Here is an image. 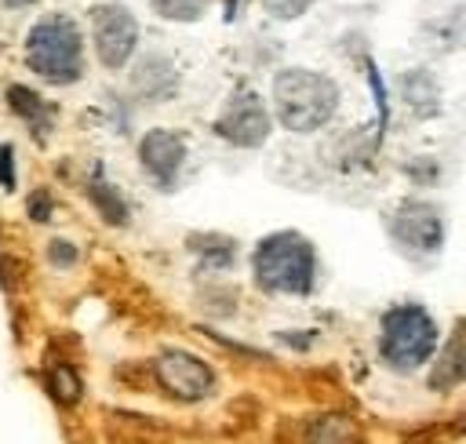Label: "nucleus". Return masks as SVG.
<instances>
[{
    "label": "nucleus",
    "instance_id": "obj_1",
    "mask_svg": "<svg viewBox=\"0 0 466 444\" xmlns=\"http://www.w3.org/2000/svg\"><path fill=\"white\" fill-rule=\"evenodd\" d=\"M251 277L269 295H309L317 284V247L299 229H277L251 251Z\"/></svg>",
    "mask_w": 466,
    "mask_h": 444
},
{
    "label": "nucleus",
    "instance_id": "obj_2",
    "mask_svg": "<svg viewBox=\"0 0 466 444\" xmlns=\"http://www.w3.org/2000/svg\"><path fill=\"white\" fill-rule=\"evenodd\" d=\"M339 109V84L317 69L288 66L273 76V120L295 135L324 127Z\"/></svg>",
    "mask_w": 466,
    "mask_h": 444
},
{
    "label": "nucleus",
    "instance_id": "obj_3",
    "mask_svg": "<svg viewBox=\"0 0 466 444\" xmlns=\"http://www.w3.org/2000/svg\"><path fill=\"white\" fill-rule=\"evenodd\" d=\"M441 346V328L419 302H400L382 313L379 324V357L393 371H415L433 360Z\"/></svg>",
    "mask_w": 466,
    "mask_h": 444
},
{
    "label": "nucleus",
    "instance_id": "obj_4",
    "mask_svg": "<svg viewBox=\"0 0 466 444\" xmlns=\"http://www.w3.org/2000/svg\"><path fill=\"white\" fill-rule=\"evenodd\" d=\"M25 62L47 84H73L84 73V36L69 15H44L25 36Z\"/></svg>",
    "mask_w": 466,
    "mask_h": 444
},
{
    "label": "nucleus",
    "instance_id": "obj_5",
    "mask_svg": "<svg viewBox=\"0 0 466 444\" xmlns=\"http://www.w3.org/2000/svg\"><path fill=\"white\" fill-rule=\"evenodd\" d=\"M390 240L411 262H426V258L441 255V247H444V211L430 200H400L390 215Z\"/></svg>",
    "mask_w": 466,
    "mask_h": 444
},
{
    "label": "nucleus",
    "instance_id": "obj_6",
    "mask_svg": "<svg viewBox=\"0 0 466 444\" xmlns=\"http://www.w3.org/2000/svg\"><path fill=\"white\" fill-rule=\"evenodd\" d=\"M215 131L222 142L237 146V149H255L269 138L273 131V113L269 106L262 102V95L255 87H237L222 109H218V120H215Z\"/></svg>",
    "mask_w": 466,
    "mask_h": 444
},
{
    "label": "nucleus",
    "instance_id": "obj_7",
    "mask_svg": "<svg viewBox=\"0 0 466 444\" xmlns=\"http://www.w3.org/2000/svg\"><path fill=\"white\" fill-rule=\"evenodd\" d=\"M91 40H95L98 62L109 69H120L135 55L138 22L124 4H102L91 11Z\"/></svg>",
    "mask_w": 466,
    "mask_h": 444
},
{
    "label": "nucleus",
    "instance_id": "obj_8",
    "mask_svg": "<svg viewBox=\"0 0 466 444\" xmlns=\"http://www.w3.org/2000/svg\"><path fill=\"white\" fill-rule=\"evenodd\" d=\"M157 382L164 386V393H171L175 400H204L215 389V371L211 364H204L200 357L186 353V349H164L153 364Z\"/></svg>",
    "mask_w": 466,
    "mask_h": 444
},
{
    "label": "nucleus",
    "instance_id": "obj_9",
    "mask_svg": "<svg viewBox=\"0 0 466 444\" xmlns=\"http://www.w3.org/2000/svg\"><path fill=\"white\" fill-rule=\"evenodd\" d=\"M138 164L160 189H171L178 182L182 164H186V138L178 131H167V127L146 131L138 142Z\"/></svg>",
    "mask_w": 466,
    "mask_h": 444
},
{
    "label": "nucleus",
    "instance_id": "obj_10",
    "mask_svg": "<svg viewBox=\"0 0 466 444\" xmlns=\"http://www.w3.org/2000/svg\"><path fill=\"white\" fill-rule=\"evenodd\" d=\"M466 382V320H459L448 335V342L437 349L433 371H430V386L433 389H455Z\"/></svg>",
    "mask_w": 466,
    "mask_h": 444
},
{
    "label": "nucleus",
    "instance_id": "obj_11",
    "mask_svg": "<svg viewBox=\"0 0 466 444\" xmlns=\"http://www.w3.org/2000/svg\"><path fill=\"white\" fill-rule=\"evenodd\" d=\"M135 91L142 95V98H171L175 91H178V69L167 62V58H160V55H149V58H142L138 62V69H135Z\"/></svg>",
    "mask_w": 466,
    "mask_h": 444
},
{
    "label": "nucleus",
    "instance_id": "obj_12",
    "mask_svg": "<svg viewBox=\"0 0 466 444\" xmlns=\"http://www.w3.org/2000/svg\"><path fill=\"white\" fill-rule=\"evenodd\" d=\"M189 251L197 255V262L204 269H233L237 266V240L226 237V233H193L189 240Z\"/></svg>",
    "mask_w": 466,
    "mask_h": 444
},
{
    "label": "nucleus",
    "instance_id": "obj_13",
    "mask_svg": "<svg viewBox=\"0 0 466 444\" xmlns=\"http://www.w3.org/2000/svg\"><path fill=\"white\" fill-rule=\"evenodd\" d=\"M306 444H360V426L350 415L328 411L306 426Z\"/></svg>",
    "mask_w": 466,
    "mask_h": 444
},
{
    "label": "nucleus",
    "instance_id": "obj_14",
    "mask_svg": "<svg viewBox=\"0 0 466 444\" xmlns=\"http://www.w3.org/2000/svg\"><path fill=\"white\" fill-rule=\"evenodd\" d=\"M87 197H91V204L98 207V215H102L109 226H124V222H127V200H124V193L106 178V171H102V167H95V171H91Z\"/></svg>",
    "mask_w": 466,
    "mask_h": 444
},
{
    "label": "nucleus",
    "instance_id": "obj_15",
    "mask_svg": "<svg viewBox=\"0 0 466 444\" xmlns=\"http://www.w3.org/2000/svg\"><path fill=\"white\" fill-rule=\"evenodd\" d=\"M400 91H404V102L415 109V116H433L441 109V91H437V84H433V76L426 69L404 73Z\"/></svg>",
    "mask_w": 466,
    "mask_h": 444
},
{
    "label": "nucleus",
    "instance_id": "obj_16",
    "mask_svg": "<svg viewBox=\"0 0 466 444\" xmlns=\"http://www.w3.org/2000/svg\"><path fill=\"white\" fill-rule=\"evenodd\" d=\"M7 102H11V109H15L36 135H44V127H47V120H51V106H47L33 87L15 84V87L7 91Z\"/></svg>",
    "mask_w": 466,
    "mask_h": 444
},
{
    "label": "nucleus",
    "instance_id": "obj_17",
    "mask_svg": "<svg viewBox=\"0 0 466 444\" xmlns=\"http://www.w3.org/2000/svg\"><path fill=\"white\" fill-rule=\"evenodd\" d=\"M149 4L167 22H197L208 11V0H149Z\"/></svg>",
    "mask_w": 466,
    "mask_h": 444
},
{
    "label": "nucleus",
    "instance_id": "obj_18",
    "mask_svg": "<svg viewBox=\"0 0 466 444\" xmlns=\"http://www.w3.org/2000/svg\"><path fill=\"white\" fill-rule=\"evenodd\" d=\"M47 386H51V393H55L62 404H73V400L80 397V378H76L73 368H66V364H58V368L47 375Z\"/></svg>",
    "mask_w": 466,
    "mask_h": 444
},
{
    "label": "nucleus",
    "instance_id": "obj_19",
    "mask_svg": "<svg viewBox=\"0 0 466 444\" xmlns=\"http://www.w3.org/2000/svg\"><path fill=\"white\" fill-rule=\"evenodd\" d=\"M273 18H284V22H291V18H299V15H306L309 7H313V0H258Z\"/></svg>",
    "mask_w": 466,
    "mask_h": 444
},
{
    "label": "nucleus",
    "instance_id": "obj_20",
    "mask_svg": "<svg viewBox=\"0 0 466 444\" xmlns=\"http://www.w3.org/2000/svg\"><path fill=\"white\" fill-rule=\"evenodd\" d=\"M47 255H51L55 266H73V262H76V247H73L69 240H51V244H47Z\"/></svg>",
    "mask_w": 466,
    "mask_h": 444
},
{
    "label": "nucleus",
    "instance_id": "obj_21",
    "mask_svg": "<svg viewBox=\"0 0 466 444\" xmlns=\"http://www.w3.org/2000/svg\"><path fill=\"white\" fill-rule=\"evenodd\" d=\"M0 189H15V153H11V146H0Z\"/></svg>",
    "mask_w": 466,
    "mask_h": 444
},
{
    "label": "nucleus",
    "instance_id": "obj_22",
    "mask_svg": "<svg viewBox=\"0 0 466 444\" xmlns=\"http://www.w3.org/2000/svg\"><path fill=\"white\" fill-rule=\"evenodd\" d=\"M29 215H33L36 222H44V218L51 215V197H47V193H33V200H29Z\"/></svg>",
    "mask_w": 466,
    "mask_h": 444
},
{
    "label": "nucleus",
    "instance_id": "obj_23",
    "mask_svg": "<svg viewBox=\"0 0 466 444\" xmlns=\"http://www.w3.org/2000/svg\"><path fill=\"white\" fill-rule=\"evenodd\" d=\"M7 4H15V7H22V4H33V0H7Z\"/></svg>",
    "mask_w": 466,
    "mask_h": 444
}]
</instances>
